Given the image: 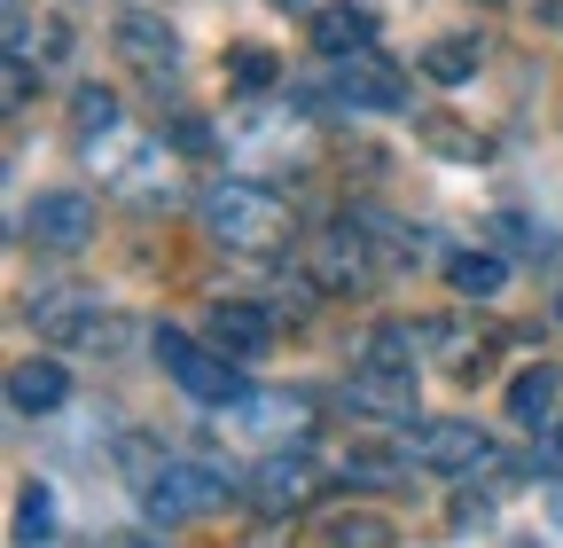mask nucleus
Listing matches in <instances>:
<instances>
[{
  "label": "nucleus",
  "instance_id": "1",
  "mask_svg": "<svg viewBox=\"0 0 563 548\" xmlns=\"http://www.w3.org/2000/svg\"><path fill=\"white\" fill-rule=\"evenodd\" d=\"M203 228H211V243H228L243 259H274L290 243V204L258 180H220V188H203Z\"/></svg>",
  "mask_w": 563,
  "mask_h": 548
},
{
  "label": "nucleus",
  "instance_id": "2",
  "mask_svg": "<svg viewBox=\"0 0 563 548\" xmlns=\"http://www.w3.org/2000/svg\"><path fill=\"white\" fill-rule=\"evenodd\" d=\"M298 102L306 110H399L407 79H399V63H384L376 47H352V55H329V87H306Z\"/></svg>",
  "mask_w": 563,
  "mask_h": 548
},
{
  "label": "nucleus",
  "instance_id": "3",
  "mask_svg": "<svg viewBox=\"0 0 563 548\" xmlns=\"http://www.w3.org/2000/svg\"><path fill=\"white\" fill-rule=\"evenodd\" d=\"M157 361H165V376H173L188 399H203V407H235V399H243L235 353H220V346H196L188 329H157Z\"/></svg>",
  "mask_w": 563,
  "mask_h": 548
},
{
  "label": "nucleus",
  "instance_id": "4",
  "mask_svg": "<svg viewBox=\"0 0 563 548\" xmlns=\"http://www.w3.org/2000/svg\"><path fill=\"white\" fill-rule=\"evenodd\" d=\"M228 486H235V478H220L211 462H157L150 478H141V494H150V517H157V525H188V517L228 509Z\"/></svg>",
  "mask_w": 563,
  "mask_h": 548
},
{
  "label": "nucleus",
  "instance_id": "5",
  "mask_svg": "<svg viewBox=\"0 0 563 548\" xmlns=\"http://www.w3.org/2000/svg\"><path fill=\"white\" fill-rule=\"evenodd\" d=\"M368 212H352V220H336V228H321L313 235V251H306V274H313V291H329V298H352V291H368L376 283V259H368Z\"/></svg>",
  "mask_w": 563,
  "mask_h": 548
},
{
  "label": "nucleus",
  "instance_id": "6",
  "mask_svg": "<svg viewBox=\"0 0 563 548\" xmlns=\"http://www.w3.org/2000/svg\"><path fill=\"white\" fill-rule=\"evenodd\" d=\"M407 454H415V470L477 478V470L493 462V439H485L477 424H462V416H415V424H407Z\"/></svg>",
  "mask_w": 563,
  "mask_h": 548
},
{
  "label": "nucleus",
  "instance_id": "7",
  "mask_svg": "<svg viewBox=\"0 0 563 548\" xmlns=\"http://www.w3.org/2000/svg\"><path fill=\"white\" fill-rule=\"evenodd\" d=\"M344 407L384 416V424H415V361L407 353H361L344 376Z\"/></svg>",
  "mask_w": 563,
  "mask_h": 548
},
{
  "label": "nucleus",
  "instance_id": "8",
  "mask_svg": "<svg viewBox=\"0 0 563 548\" xmlns=\"http://www.w3.org/2000/svg\"><path fill=\"white\" fill-rule=\"evenodd\" d=\"M24 321L32 329H47L55 346H118V314H102V298H87V291H40L32 306H24Z\"/></svg>",
  "mask_w": 563,
  "mask_h": 548
},
{
  "label": "nucleus",
  "instance_id": "9",
  "mask_svg": "<svg viewBox=\"0 0 563 548\" xmlns=\"http://www.w3.org/2000/svg\"><path fill=\"white\" fill-rule=\"evenodd\" d=\"M313 494H321V462H313L306 447L266 454V462L251 470V509H266V517H290V509H306Z\"/></svg>",
  "mask_w": 563,
  "mask_h": 548
},
{
  "label": "nucleus",
  "instance_id": "10",
  "mask_svg": "<svg viewBox=\"0 0 563 548\" xmlns=\"http://www.w3.org/2000/svg\"><path fill=\"white\" fill-rule=\"evenodd\" d=\"M24 235H32L40 251H87V235H95V196H87V188H47L32 212H24Z\"/></svg>",
  "mask_w": 563,
  "mask_h": 548
},
{
  "label": "nucleus",
  "instance_id": "11",
  "mask_svg": "<svg viewBox=\"0 0 563 548\" xmlns=\"http://www.w3.org/2000/svg\"><path fill=\"white\" fill-rule=\"evenodd\" d=\"M118 55L133 63V72H150V79H173L180 72V32L150 9H125L118 17Z\"/></svg>",
  "mask_w": 563,
  "mask_h": 548
},
{
  "label": "nucleus",
  "instance_id": "12",
  "mask_svg": "<svg viewBox=\"0 0 563 548\" xmlns=\"http://www.w3.org/2000/svg\"><path fill=\"white\" fill-rule=\"evenodd\" d=\"M509 416H517L525 431H548V424H563V369H548V361L517 369V376H509Z\"/></svg>",
  "mask_w": 563,
  "mask_h": 548
},
{
  "label": "nucleus",
  "instance_id": "13",
  "mask_svg": "<svg viewBox=\"0 0 563 548\" xmlns=\"http://www.w3.org/2000/svg\"><path fill=\"white\" fill-rule=\"evenodd\" d=\"M203 329H211V346L235 353V361H258V353L274 346V321H266L258 306H243V298H220V306L203 314Z\"/></svg>",
  "mask_w": 563,
  "mask_h": 548
},
{
  "label": "nucleus",
  "instance_id": "14",
  "mask_svg": "<svg viewBox=\"0 0 563 548\" xmlns=\"http://www.w3.org/2000/svg\"><path fill=\"white\" fill-rule=\"evenodd\" d=\"M235 407H243V424L258 439H306V424H313L306 392H266V399H235Z\"/></svg>",
  "mask_w": 563,
  "mask_h": 548
},
{
  "label": "nucleus",
  "instance_id": "15",
  "mask_svg": "<svg viewBox=\"0 0 563 548\" xmlns=\"http://www.w3.org/2000/svg\"><path fill=\"white\" fill-rule=\"evenodd\" d=\"M9 399L24 407V416H55V407L70 399L63 361H16V369H9Z\"/></svg>",
  "mask_w": 563,
  "mask_h": 548
},
{
  "label": "nucleus",
  "instance_id": "16",
  "mask_svg": "<svg viewBox=\"0 0 563 548\" xmlns=\"http://www.w3.org/2000/svg\"><path fill=\"white\" fill-rule=\"evenodd\" d=\"M313 47H321V55L376 47V17H368V9H313Z\"/></svg>",
  "mask_w": 563,
  "mask_h": 548
},
{
  "label": "nucleus",
  "instance_id": "17",
  "mask_svg": "<svg viewBox=\"0 0 563 548\" xmlns=\"http://www.w3.org/2000/svg\"><path fill=\"white\" fill-rule=\"evenodd\" d=\"M446 283H454L462 298H493V291L509 283V266L493 259V251H454V259H446Z\"/></svg>",
  "mask_w": 563,
  "mask_h": 548
},
{
  "label": "nucleus",
  "instance_id": "18",
  "mask_svg": "<svg viewBox=\"0 0 563 548\" xmlns=\"http://www.w3.org/2000/svg\"><path fill=\"white\" fill-rule=\"evenodd\" d=\"M477 63H485V55H477V40H431V47H422V72H431L439 87H462Z\"/></svg>",
  "mask_w": 563,
  "mask_h": 548
},
{
  "label": "nucleus",
  "instance_id": "19",
  "mask_svg": "<svg viewBox=\"0 0 563 548\" xmlns=\"http://www.w3.org/2000/svg\"><path fill=\"white\" fill-rule=\"evenodd\" d=\"M47 533H55V494L32 478V486H16V540H47Z\"/></svg>",
  "mask_w": 563,
  "mask_h": 548
},
{
  "label": "nucleus",
  "instance_id": "20",
  "mask_svg": "<svg viewBox=\"0 0 563 548\" xmlns=\"http://www.w3.org/2000/svg\"><path fill=\"white\" fill-rule=\"evenodd\" d=\"M70 118H79V133H87V142H110V125H118V95H102V87H79Z\"/></svg>",
  "mask_w": 563,
  "mask_h": 548
},
{
  "label": "nucleus",
  "instance_id": "21",
  "mask_svg": "<svg viewBox=\"0 0 563 548\" xmlns=\"http://www.w3.org/2000/svg\"><path fill=\"white\" fill-rule=\"evenodd\" d=\"M228 72H235V87H274V47H258V40L228 47Z\"/></svg>",
  "mask_w": 563,
  "mask_h": 548
},
{
  "label": "nucleus",
  "instance_id": "22",
  "mask_svg": "<svg viewBox=\"0 0 563 548\" xmlns=\"http://www.w3.org/2000/svg\"><path fill=\"white\" fill-rule=\"evenodd\" d=\"M321 533H329V540H361V548H384V540H391L384 517H329Z\"/></svg>",
  "mask_w": 563,
  "mask_h": 548
},
{
  "label": "nucleus",
  "instance_id": "23",
  "mask_svg": "<svg viewBox=\"0 0 563 548\" xmlns=\"http://www.w3.org/2000/svg\"><path fill=\"white\" fill-rule=\"evenodd\" d=\"M173 142H180V150H188V157H203V150H211V133H203V125H196V118H180V125H173Z\"/></svg>",
  "mask_w": 563,
  "mask_h": 548
},
{
  "label": "nucleus",
  "instance_id": "24",
  "mask_svg": "<svg viewBox=\"0 0 563 548\" xmlns=\"http://www.w3.org/2000/svg\"><path fill=\"white\" fill-rule=\"evenodd\" d=\"M540 470L563 478V424H548V447H540Z\"/></svg>",
  "mask_w": 563,
  "mask_h": 548
},
{
  "label": "nucleus",
  "instance_id": "25",
  "mask_svg": "<svg viewBox=\"0 0 563 548\" xmlns=\"http://www.w3.org/2000/svg\"><path fill=\"white\" fill-rule=\"evenodd\" d=\"M548 509H555V517H563V478H548Z\"/></svg>",
  "mask_w": 563,
  "mask_h": 548
},
{
  "label": "nucleus",
  "instance_id": "26",
  "mask_svg": "<svg viewBox=\"0 0 563 548\" xmlns=\"http://www.w3.org/2000/svg\"><path fill=\"white\" fill-rule=\"evenodd\" d=\"M555 321H563V298H555Z\"/></svg>",
  "mask_w": 563,
  "mask_h": 548
}]
</instances>
